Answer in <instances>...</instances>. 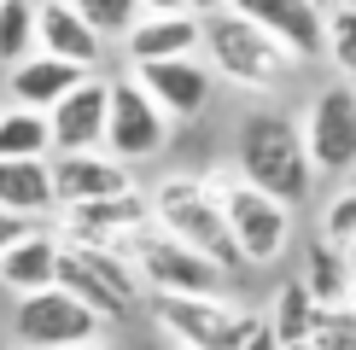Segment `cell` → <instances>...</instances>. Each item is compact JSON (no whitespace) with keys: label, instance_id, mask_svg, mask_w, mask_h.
Here are the masks:
<instances>
[{"label":"cell","instance_id":"cell-11","mask_svg":"<svg viewBox=\"0 0 356 350\" xmlns=\"http://www.w3.org/2000/svg\"><path fill=\"white\" fill-rule=\"evenodd\" d=\"M135 88L164 111V123L199 117L211 99V70L199 58H158V65H135Z\"/></svg>","mask_w":356,"mask_h":350},{"label":"cell","instance_id":"cell-23","mask_svg":"<svg viewBox=\"0 0 356 350\" xmlns=\"http://www.w3.org/2000/svg\"><path fill=\"white\" fill-rule=\"evenodd\" d=\"M35 53V0H0V65H24Z\"/></svg>","mask_w":356,"mask_h":350},{"label":"cell","instance_id":"cell-1","mask_svg":"<svg viewBox=\"0 0 356 350\" xmlns=\"http://www.w3.org/2000/svg\"><path fill=\"white\" fill-rule=\"evenodd\" d=\"M240 181L257 187L263 199L286 204V210L309 199L316 169H309V158H304V135H298L292 117H280V111L245 117V128H240Z\"/></svg>","mask_w":356,"mask_h":350},{"label":"cell","instance_id":"cell-25","mask_svg":"<svg viewBox=\"0 0 356 350\" xmlns=\"http://www.w3.org/2000/svg\"><path fill=\"white\" fill-rule=\"evenodd\" d=\"M70 12H76L99 41L106 35H129V29L140 24V0H70Z\"/></svg>","mask_w":356,"mask_h":350},{"label":"cell","instance_id":"cell-10","mask_svg":"<svg viewBox=\"0 0 356 350\" xmlns=\"http://www.w3.org/2000/svg\"><path fill=\"white\" fill-rule=\"evenodd\" d=\"M12 327H18V339L29 350H76V344H94L99 339V315L82 310L70 292H29L18 298V315H12Z\"/></svg>","mask_w":356,"mask_h":350},{"label":"cell","instance_id":"cell-4","mask_svg":"<svg viewBox=\"0 0 356 350\" xmlns=\"http://www.w3.org/2000/svg\"><path fill=\"white\" fill-rule=\"evenodd\" d=\"M58 292L94 310L99 321L106 315H129L140 303V281L117 251H99V245H58V274H53Z\"/></svg>","mask_w":356,"mask_h":350},{"label":"cell","instance_id":"cell-16","mask_svg":"<svg viewBox=\"0 0 356 350\" xmlns=\"http://www.w3.org/2000/svg\"><path fill=\"white\" fill-rule=\"evenodd\" d=\"M35 53L65 58V65H76V70H94L106 47H99V35L70 12V0H35Z\"/></svg>","mask_w":356,"mask_h":350},{"label":"cell","instance_id":"cell-28","mask_svg":"<svg viewBox=\"0 0 356 350\" xmlns=\"http://www.w3.org/2000/svg\"><path fill=\"white\" fill-rule=\"evenodd\" d=\"M321 240H327V245H339V251H345V245L356 240V187H345V193H339V199L327 204V222H321Z\"/></svg>","mask_w":356,"mask_h":350},{"label":"cell","instance_id":"cell-30","mask_svg":"<svg viewBox=\"0 0 356 350\" xmlns=\"http://www.w3.org/2000/svg\"><path fill=\"white\" fill-rule=\"evenodd\" d=\"M29 222H18V216H6V210H0V251H6V245L12 240H18V233H24Z\"/></svg>","mask_w":356,"mask_h":350},{"label":"cell","instance_id":"cell-9","mask_svg":"<svg viewBox=\"0 0 356 350\" xmlns=\"http://www.w3.org/2000/svg\"><path fill=\"white\" fill-rule=\"evenodd\" d=\"M164 135H170L164 111H158L152 99L135 88V76L106 82V140H99V146H106L117 164H140V158H158V152H164Z\"/></svg>","mask_w":356,"mask_h":350},{"label":"cell","instance_id":"cell-32","mask_svg":"<svg viewBox=\"0 0 356 350\" xmlns=\"http://www.w3.org/2000/svg\"><path fill=\"white\" fill-rule=\"evenodd\" d=\"M193 18H211V12H228V0H187Z\"/></svg>","mask_w":356,"mask_h":350},{"label":"cell","instance_id":"cell-8","mask_svg":"<svg viewBox=\"0 0 356 350\" xmlns=\"http://www.w3.org/2000/svg\"><path fill=\"white\" fill-rule=\"evenodd\" d=\"M298 135H304L309 169H327V175L356 169V88L350 82H327L309 99Z\"/></svg>","mask_w":356,"mask_h":350},{"label":"cell","instance_id":"cell-21","mask_svg":"<svg viewBox=\"0 0 356 350\" xmlns=\"http://www.w3.org/2000/svg\"><path fill=\"white\" fill-rule=\"evenodd\" d=\"M304 292H309V303H316V310H333V303H345V292H350V262H345V251H339V245L321 240L316 251H309Z\"/></svg>","mask_w":356,"mask_h":350},{"label":"cell","instance_id":"cell-3","mask_svg":"<svg viewBox=\"0 0 356 350\" xmlns=\"http://www.w3.org/2000/svg\"><path fill=\"white\" fill-rule=\"evenodd\" d=\"M199 47L211 53L216 76L240 82V88H275L292 70V53L275 35H263L257 24H245L240 12H211L199 18Z\"/></svg>","mask_w":356,"mask_h":350},{"label":"cell","instance_id":"cell-29","mask_svg":"<svg viewBox=\"0 0 356 350\" xmlns=\"http://www.w3.org/2000/svg\"><path fill=\"white\" fill-rule=\"evenodd\" d=\"M240 350H280V344H275V333H269V327L257 321V327H251V339H245Z\"/></svg>","mask_w":356,"mask_h":350},{"label":"cell","instance_id":"cell-12","mask_svg":"<svg viewBox=\"0 0 356 350\" xmlns=\"http://www.w3.org/2000/svg\"><path fill=\"white\" fill-rule=\"evenodd\" d=\"M146 222H152V204L140 193H117V199H94V204H70L65 210L70 245H99V251H117Z\"/></svg>","mask_w":356,"mask_h":350},{"label":"cell","instance_id":"cell-2","mask_svg":"<svg viewBox=\"0 0 356 350\" xmlns=\"http://www.w3.org/2000/svg\"><path fill=\"white\" fill-rule=\"evenodd\" d=\"M146 204H152V228H164L193 257H204L216 274L245 269L240 251H234V240H228V222H222V204L211 193V181H199V175H164Z\"/></svg>","mask_w":356,"mask_h":350},{"label":"cell","instance_id":"cell-34","mask_svg":"<svg viewBox=\"0 0 356 350\" xmlns=\"http://www.w3.org/2000/svg\"><path fill=\"white\" fill-rule=\"evenodd\" d=\"M345 262H350V281H356V240L345 245Z\"/></svg>","mask_w":356,"mask_h":350},{"label":"cell","instance_id":"cell-17","mask_svg":"<svg viewBox=\"0 0 356 350\" xmlns=\"http://www.w3.org/2000/svg\"><path fill=\"white\" fill-rule=\"evenodd\" d=\"M88 76V70H76V65H65V58H47V53H29L24 65H12L6 70V88H12V99H18V111H41L47 117L58 99L70 94Z\"/></svg>","mask_w":356,"mask_h":350},{"label":"cell","instance_id":"cell-22","mask_svg":"<svg viewBox=\"0 0 356 350\" xmlns=\"http://www.w3.org/2000/svg\"><path fill=\"white\" fill-rule=\"evenodd\" d=\"M53 135H47V117L41 111H0V158H47Z\"/></svg>","mask_w":356,"mask_h":350},{"label":"cell","instance_id":"cell-7","mask_svg":"<svg viewBox=\"0 0 356 350\" xmlns=\"http://www.w3.org/2000/svg\"><path fill=\"white\" fill-rule=\"evenodd\" d=\"M158 321L181 339L187 350H240L251 339V327H257V315L240 310V303L216 298V292H204V298H175V292H158Z\"/></svg>","mask_w":356,"mask_h":350},{"label":"cell","instance_id":"cell-6","mask_svg":"<svg viewBox=\"0 0 356 350\" xmlns=\"http://www.w3.org/2000/svg\"><path fill=\"white\" fill-rule=\"evenodd\" d=\"M211 193L222 204V222H228V240H234V251H240V262H275L286 251V233H292L286 204L263 199L257 187H245V181H211Z\"/></svg>","mask_w":356,"mask_h":350},{"label":"cell","instance_id":"cell-18","mask_svg":"<svg viewBox=\"0 0 356 350\" xmlns=\"http://www.w3.org/2000/svg\"><path fill=\"white\" fill-rule=\"evenodd\" d=\"M129 58L135 65H158V58H193L199 47V18L193 12H164V18H152V12H140V24L129 29Z\"/></svg>","mask_w":356,"mask_h":350},{"label":"cell","instance_id":"cell-13","mask_svg":"<svg viewBox=\"0 0 356 350\" xmlns=\"http://www.w3.org/2000/svg\"><path fill=\"white\" fill-rule=\"evenodd\" d=\"M53 175V204H94V199H117V193H135L129 169L117 158H99V152H58V164H47Z\"/></svg>","mask_w":356,"mask_h":350},{"label":"cell","instance_id":"cell-26","mask_svg":"<svg viewBox=\"0 0 356 350\" xmlns=\"http://www.w3.org/2000/svg\"><path fill=\"white\" fill-rule=\"evenodd\" d=\"M309 350H356V310L333 303V310L309 315Z\"/></svg>","mask_w":356,"mask_h":350},{"label":"cell","instance_id":"cell-24","mask_svg":"<svg viewBox=\"0 0 356 350\" xmlns=\"http://www.w3.org/2000/svg\"><path fill=\"white\" fill-rule=\"evenodd\" d=\"M309 315H316V303H309L304 281H286L280 298H275V315L263 321V327L275 333V344H298V339H309Z\"/></svg>","mask_w":356,"mask_h":350},{"label":"cell","instance_id":"cell-27","mask_svg":"<svg viewBox=\"0 0 356 350\" xmlns=\"http://www.w3.org/2000/svg\"><path fill=\"white\" fill-rule=\"evenodd\" d=\"M321 47H327V58L339 65V76H356V6L321 18Z\"/></svg>","mask_w":356,"mask_h":350},{"label":"cell","instance_id":"cell-5","mask_svg":"<svg viewBox=\"0 0 356 350\" xmlns=\"http://www.w3.org/2000/svg\"><path fill=\"white\" fill-rule=\"evenodd\" d=\"M117 257L135 269L140 286L152 292H175V298H204V292H216V269L204 257H193L187 245H175L164 228H135L123 245H117Z\"/></svg>","mask_w":356,"mask_h":350},{"label":"cell","instance_id":"cell-33","mask_svg":"<svg viewBox=\"0 0 356 350\" xmlns=\"http://www.w3.org/2000/svg\"><path fill=\"white\" fill-rule=\"evenodd\" d=\"M309 6H316L321 18H333V12H345V6H356V0H309Z\"/></svg>","mask_w":356,"mask_h":350},{"label":"cell","instance_id":"cell-31","mask_svg":"<svg viewBox=\"0 0 356 350\" xmlns=\"http://www.w3.org/2000/svg\"><path fill=\"white\" fill-rule=\"evenodd\" d=\"M140 12H152V18H164V12H187V0H140Z\"/></svg>","mask_w":356,"mask_h":350},{"label":"cell","instance_id":"cell-15","mask_svg":"<svg viewBox=\"0 0 356 350\" xmlns=\"http://www.w3.org/2000/svg\"><path fill=\"white\" fill-rule=\"evenodd\" d=\"M47 135L58 152H99V140H106V82L82 76L47 111Z\"/></svg>","mask_w":356,"mask_h":350},{"label":"cell","instance_id":"cell-35","mask_svg":"<svg viewBox=\"0 0 356 350\" xmlns=\"http://www.w3.org/2000/svg\"><path fill=\"white\" fill-rule=\"evenodd\" d=\"M76 350H111V344H99V339H94V344H76Z\"/></svg>","mask_w":356,"mask_h":350},{"label":"cell","instance_id":"cell-19","mask_svg":"<svg viewBox=\"0 0 356 350\" xmlns=\"http://www.w3.org/2000/svg\"><path fill=\"white\" fill-rule=\"evenodd\" d=\"M53 274H58V240H53V233L24 228L18 240L0 251V281L18 292V298H29V292H47Z\"/></svg>","mask_w":356,"mask_h":350},{"label":"cell","instance_id":"cell-14","mask_svg":"<svg viewBox=\"0 0 356 350\" xmlns=\"http://www.w3.org/2000/svg\"><path fill=\"white\" fill-rule=\"evenodd\" d=\"M228 12H240L245 24H257L263 35H275L292 58L321 53V12L309 0H228Z\"/></svg>","mask_w":356,"mask_h":350},{"label":"cell","instance_id":"cell-20","mask_svg":"<svg viewBox=\"0 0 356 350\" xmlns=\"http://www.w3.org/2000/svg\"><path fill=\"white\" fill-rule=\"evenodd\" d=\"M0 210L6 216H41L53 210V175L47 158H0Z\"/></svg>","mask_w":356,"mask_h":350}]
</instances>
